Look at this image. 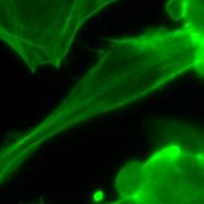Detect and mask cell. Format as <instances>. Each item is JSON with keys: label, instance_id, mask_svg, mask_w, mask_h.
<instances>
[{"label": "cell", "instance_id": "1", "mask_svg": "<svg viewBox=\"0 0 204 204\" xmlns=\"http://www.w3.org/2000/svg\"><path fill=\"white\" fill-rule=\"evenodd\" d=\"M195 64L190 39L181 29H150L113 41L68 96L14 149L25 154L70 126L140 100ZM13 150L8 149L7 151ZM14 160V161H15Z\"/></svg>", "mask_w": 204, "mask_h": 204}, {"label": "cell", "instance_id": "2", "mask_svg": "<svg viewBox=\"0 0 204 204\" xmlns=\"http://www.w3.org/2000/svg\"><path fill=\"white\" fill-rule=\"evenodd\" d=\"M116 0H0V34L28 66L59 67L85 22Z\"/></svg>", "mask_w": 204, "mask_h": 204}, {"label": "cell", "instance_id": "3", "mask_svg": "<svg viewBox=\"0 0 204 204\" xmlns=\"http://www.w3.org/2000/svg\"><path fill=\"white\" fill-rule=\"evenodd\" d=\"M184 130L147 161L121 170V198L133 204H204V135Z\"/></svg>", "mask_w": 204, "mask_h": 204}, {"label": "cell", "instance_id": "4", "mask_svg": "<svg viewBox=\"0 0 204 204\" xmlns=\"http://www.w3.org/2000/svg\"><path fill=\"white\" fill-rule=\"evenodd\" d=\"M166 11L192 43V72L204 77V0H166Z\"/></svg>", "mask_w": 204, "mask_h": 204}]
</instances>
